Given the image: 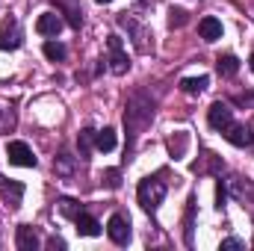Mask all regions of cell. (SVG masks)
<instances>
[{
  "label": "cell",
  "instance_id": "1",
  "mask_svg": "<svg viewBox=\"0 0 254 251\" xmlns=\"http://www.w3.org/2000/svg\"><path fill=\"white\" fill-rule=\"evenodd\" d=\"M151 119H154V101H151L145 92L130 95L127 110H125V127H127V133H130V145H133V139H136L145 127L151 125Z\"/></svg>",
  "mask_w": 254,
  "mask_h": 251
},
{
  "label": "cell",
  "instance_id": "2",
  "mask_svg": "<svg viewBox=\"0 0 254 251\" xmlns=\"http://www.w3.org/2000/svg\"><path fill=\"white\" fill-rule=\"evenodd\" d=\"M166 192H169L166 181H163L160 175H154V178H142V181H139L136 198H139V204H142V210H145V213H157V207L163 204Z\"/></svg>",
  "mask_w": 254,
  "mask_h": 251
},
{
  "label": "cell",
  "instance_id": "3",
  "mask_svg": "<svg viewBox=\"0 0 254 251\" xmlns=\"http://www.w3.org/2000/svg\"><path fill=\"white\" fill-rule=\"evenodd\" d=\"M116 21H119V27H125L127 33L133 36V45H136V51H139V54H148V51L154 48V42H151V33H148V30H145V27H142V24H139L133 15L122 12Z\"/></svg>",
  "mask_w": 254,
  "mask_h": 251
},
{
  "label": "cell",
  "instance_id": "4",
  "mask_svg": "<svg viewBox=\"0 0 254 251\" xmlns=\"http://www.w3.org/2000/svg\"><path fill=\"white\" fill-rule=\"evenodd\" d=\"M6 157H9L12 166H21V169H36V166H39L33 148H30L27 142H21V139H15V142L6 145Z\"/></svg>",
  "mask_w": 254,
  "mask_h": 251
},
{
  "label": "cell",
  "instance_id": "5",
  "mask_svg": "<svg viewBox=\"0 0 254 251\" xmlns=\"http://www.w3.org/2000/svg\"><path fill=\"white\" fill-rule=\"evenodd\" d=\"M24 42V33H21V24L18 18H3L0 21V51H18Z\"/></svg>",
  "mask_w": 254,
  "mask_h": 251
},
{
  "label": "cell",
  "instance_id": "6",
  "mask_svg": "<svg viewBox=\"0 0 254 251\" xmlns=\"http://www.w3.org/2000/svg\"><path fill=\"white\" fill-rule=\"evenodd\" d=\"M107 48H110V71L113 74H127V68H130V60H127V54H125V48H122V39L119 36H110L107 39Z\"/></svg>",
  "mask_w": 254,
  "mask_h": 251
},
{
  "label": "cell",
  "instance_id": "7",
  "mask_svg": "<svg viewBox=\"0 0 254 251\" xmlns=\"http://www.w3.org/2000/svg\"><path fill=\"white\" fill-rule=\"evenodd\" d=\"M107 234L116 246H127L130 243V219L122 216V213H113L110 222H107Z\"/></svg>",
  "mask_w": 254,
  "mask_h": 251
},
{
  "label": "cell",
  "instance_id": "8",
  "mask_svg": "<svg viewBox=\"0 0 254 251\" xmlns=\"http://www.w3.org/2000/svg\"><path fill=\"white\" fill-rule=\"evenodd\" d=\"M63 15L60 12H42L39 15V21H36V33L39 36H51V39H57L60 36V30H63Z\"/></svg>",
  "mask_w": 254,
  "mask_h": 251
},
{
  "label": "cell",
  "instance_id": "9",
  "mask_svg": "<svg viewBox=\"0 0 254 251\" xmlns=\"http://www.w3.org/2000/svg\"><path fill=\"white\" fill-rule=\"evenodd\" d=\"M54 6H57L60 15H65V21H68L74 30L83 27V6H80V0H54Z\"/></svg>",
  "mask_w": 254,
  "mask_h": 251
},
{
  "label": "cell",
  "instance_id": "10",
  "mask_svg": "<svg viewBox=\"0 0 254 251\" xmlns=\"http://www.w3.org/2000/svg\"><path fill=\"white\" fill-rule=\"evenodd\" d=\"M207 122H210L213 130H225V127L234 122V113H231V107H228V104L216 101V104L210 107V113H207Z\"/></svg>",
  "mask_w": 254,
  "mask_h": 251
},
{
  "label": "cell",
  "instance_id": "11",
  "mask_svg": "<svg viewBox=\"0 0 254 251\" xmlns=\"http://www.w3.org/2000/svg\"><path fill=\"white\" fill-rule=\"evenodd\" d=\"M222 136H225L231 145H237V148H246V145H252V142H254V133H252V130H249L246 125H234V122L222 130Z\"/></svg>",
  "mask_w": 254,
  "mask_h": 251
},
{
  "label": "cell",
  "instance_id": "12",
  "mask_svg": "<svg viewBox=\"0 0 254 251\" xmlns=\"http://www.w3.org/2000/svg\"><path fill=\"white\" fill-rule=\"evenodd\" d=\"M15 246L21 251H36L39 249V234H36V228L18 225V231H15Z\"/></svg>",
  "mask_w": 254,
  "mask_h": 251
},
{
  "label": "cell",
  "instance_id": "13",
  "mask_svg": "<svg viewBox=\"0 0 254 251\" xmlns=\"http://www.w3.org/2000/svg\"><path fill=\"white\" fill-rule=\"evenodd\" d=\"M198 36H201L204 42H219V39H222V21L213 18V15L201 18V21H198Z\"/></svg>",
  "mask_w": 254,
  "mask_h": 251
},
{
  "label": "cell",
  "instance_id": "14",
  "mask_svg": "<svg viewBox=\"0 0 254 251\" xmlns=\"http://www.w3.org/2000/svg\"><path fill=\"white\" fill-rule=\"evenodd\" d=\"M0 195H3V201L15 210V207H21V198H24V184H18V181H6V178H3V184H0Z\"/></svg>",
  "mask_w": 254,
  "mask_h": 251
},
{
  "label": "cell",
  "instance_id": "15",
  "mask_svg": "<svg viewBox=\"0 0 254 251\" xmlns=\"http://www.w3.org/2000/svg\"><path fill=\"white\" fill-rule=\"evenodd\" d=\"M74 225H77V234H80V237H101V222H98L95 216H89L86 210L74 219Z\"/></svg>",
  "mask_w": 254,
  "mask_h": 251
},
{
  "label": "cell",
  "instance_id": "16",
  "mask_svg": "<svg viewBox=\"0 0 254 251\" xmlns=\"http://www.w3.org/2000/svg\"><path fill=\"white\" fill-rule=\"evenodd\" d=\"M54 172H57L60 178H74V172H77V157H71L68 151H63V154L54 160Z\"/></svg>",
  "mask_w": 254,
  "mask_h": 251
},
{
  "label": "cell",
  "instance_id": "17",
  "mask_svg": "<svg viewBox=\"0 0 254 251\" xmlns=\"http://www.w3.org/2000/svg\"><path fill=\"white\" fill-rule=\"evenodd\" d=\"M187 148H190V133H187V130H178V133L169 139V154H172L175 160H181V157H187Z\"/></svg>",
  "mask_w": 254,
  "mask_h": 251
},
{
  "label": "cell",
  "instance_id": "18",
  "mask_svg": "<svg viewBox=\"0 0 254 251\" xmlns=\"http://www.w3.org/2000/svg\"><path fill=\"white\" fill-rule=\"evenodd\" d=\"M116 142H119V139H116V130H113V127H104V130L95 133V148H98L101 154H110V151L116 148Z\"/></svg>",
  "mask_w": 254,
  "mask_h": 251
},
{
  "label": "cell",
  "instance_id": "19",
  "mask_svg": "<svg viewBox=\"0 0 254 251\" xmlns=\"http://www.w3.org/2000/svg\"><path fill=\"white\" fill-rule=\"evenodd\" d=\"M207 86H210V77H207V74H201V77H184V80H181V89H184L187 95H201Z\"/></svg>",
  "mask_w": 254,
  "mask_h": 251
},
{
  "label": "cell",
  "instance_id": "20",
  "mask_svg": "<svg viewBox=\"0 0 254 251\" xmlns=\"http://www.w3.org/2000/svg\"><path fill=\"white\" fill-rule=\"evenodd\" d=\"M95 145V130L92 127H83L80 136H77V151H80V160H89V151Z\"/></svg>",
  "mask_w": 254,
  "mask_h": 251
},
{
  "label": "cell",
  "instance_id": "21",
  "mask_svg": "<svg viewBox=\"0 0 254 251\" xmlns=\"http://www.w3.org/2000/svg\"><path fill=\"white\" fill-rule=\"evenodd\" d=\"M216 68H219V74H222V77H234V74L240 71V60H237L234 54H225V57H219V60H216Z\"/></svg>",
  "mask_w": 254,
  "mask_h": 251
},
{
  "label": "cell",
  "instance_id": "22",
  "mask_svg": "<svg viewBox=\"0 0 254 251\" xmlns=\"http://www.w3.org/2000/svg\"><path fill=\"white\" fill-rule=\"evenodd\" d=\"M57 207H60V213H63L65 219H77V216L83 213V204H80V201H74V198H60V201H57Z\"/></svg>",
  "mask_w": 254,
  "mask_h": 251
},
{
  "label": "cell",
  "instance_id": "23",
  "mask_svg": "<svg viewBox=\"0 0 254 251\" xmlns=\"http://www.w3.org/2000/svg\"><path fill=\"white\" fill-rule=\"evenodd\" d=\"M42 51H45V57H48L51 63H63L65 54H68V51H65V45H60V42H45V48H42Z\"/></svg>",
  "mask_w": 254,
  "mask_h": 251
},
{
  "label": "cell",
  "instance_id": "24",
  "mask_svg": "<svg viewBox=\"0 0 254 251\" xmlns=\"http://www.w3.org/2000/svg\"><path fill=\"white\" fill-rule=\"evenodd\" d=\"M190 21V12L187 9H169V27L175 30V27H184Z\"/></svg>",
  "mask_w": 254,
  "mask_h": 251
},
{
  "label": "cell",
  "instance_id": "25",
  "mask_svg": "<svg viewBox=\"0 0 254 251\" xmlns=\"http://www.w3.org/2000/svg\"><path fill=\"white\" fill-rule=\"evenodd\" d=\"M12 127H15V113L6 110V107H0V133H9Z\"/></svg>",
  "mask_w": 254,
  "mask_h": 251
},
{
  "label": "cell",
  "instance_id": "26",
  "mask_svg": "<svg viewBox=\"0 0 254 251\" xmlns=\"http://www.w3.org/2000/svg\"><path fill=\"white\" fill-rule=\"evenodd\" d=\"M104 187L107 189H119L122 187V175H119V169H107V172H104Z\"/></svg>",
  "mask_w": 254,
  "mask_h": 251
},
{
  "label": "cell",
  "instance_id": "27",
  "mask_svg": "<svg viewBox=\"0 0 254 251\" xmlns=\"http://www.w3.org/2000/svg\"><path fill=\"white\" fill-rule=\"evenodd\" d=\"M228 249H246V243H243V240H237V237H228V240L222 243V251H228Z\"/></svg>",
  "mask_w": 254,
  "mask_h": 251
},
{
  "label": "cell",
  "instance_id": "28",
  "mask_svg": "<svg viewBox=\"0 0 254 251\" xmlns=\"http://www.w3.org/2000/svg\"><path fill=\"white\" fill-rule=\"evenodd\" d=\"M225 198H228V192H225V184L219 181V187H216V207H219V210L225 207Z\"/></svg>",
  "mask_w": 254,
  "mask_h": 251
},
{
  "label": "cell",
  "instance_id": "29",
  "mask_svg": "<svg viewBox=\"0 0 254 251\" xmlns=\"http://www.w3.org/2000/svg\"><path fill=\"white\" fill-rule=\"evenodd\" d=\"M48 249H54V251L65 249V240H63V237H51V240H48Z\"/></svg>",
  "mask_w": 254,
  "mask_h": 251
},
{
  "label": "cell",
  "instance_id": "30",
  "mask_svg": "<svg viewBox=\"0 0 254 251\" xmlns=\"http://www.w3.org/2000/svg\"><path fill=\"white\" fill-rule=\"evenodd\" d=\"M95 3H101V6H107V3H113V0H95Z\"/></svg>",
  "mask_w": 254,
  "mask_h": 251
},
{
  "label": "cell",
  "instance_id": "31",
  "mask_svg": "<svg viewBox=\"0 0 254 251\" xmlns=\"http://www.w3.org/2000/svg\"><path fill=\"white\" fill-rule=\"evenodd\" d=\"M249 63H252V71H254V54H252V60H249Z\"/></svg>",
  "mask_w": 254,
  "mask_h": 251
},
{
  "label": "cell",
  "instance_id": "32",
  "mask_svg": "<svg viewBox=\"0 0 254 251\" xmlns=\"http://www.w3.org/2000/svg\"><path fill=\"white\" fill-rule=\"evenodd\" d=\"M0 184H3V175H0Z\"/></svg>",
  "mask_w": 254,
  "mask_h": 251
}]
</instances>
